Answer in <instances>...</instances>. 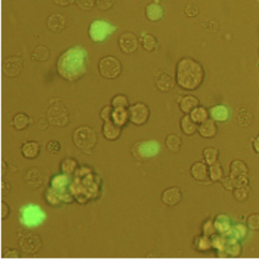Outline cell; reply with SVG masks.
<instances>
[{"label": "cell", "mask_w": 259, "mask_h": 260, "mask_svg": "<svg viewBox=\"0 0 259 260\" xmlns=\"http://www.w3.org/2000/svg\"><path fill=\"white\" fill-rule=\"evenodd\" d=\"M88 67V56L86 49L82 46L70 47L61 53L56 60L57 74L66 82H76L86 75Z\"/></svg>", "instance_id": "6da1fadb"}, {"label": "cell", "mask_w": 259, "mask_h": 260, "mask_svg": "<svg viewBox=\"0 0 259 260\" xmlns=\"http://www.w3.org/2000/svg\"><path fill=\"white\" fill-rule=\"evenodd\" d=\"M73 176L70 191L76 202L84 205L99 199L102 193L103 180L93 168L81 166Z\"/></svg>", "instance_id": "7a4b0ae2"}, {"label": "cell", "mask_w": 259, "mask_h": 260, "mask_svg": "<svg viewBox=\"0 0 259 260\" xmlns=\"http://www.w3.org/2000/svg\"><path fill=\"white\" fill-rule=\"evenodd\" d=\"M205 79V68L196 59L183 57L178 62L175 80L182 90L195 91L202 86Z\"/></svg>", "instance_id": "3957f363"}, {"label": "cell", "mask_w": 259, "mask_h": 260, "mask_svg": "<svg viewBox=\"0 0 259 260\" xmlns=\"http://www.w3.org/2000/svg\"><path fill=\"white\" fill-rule=\"evenodd\" d=\"M75 146L86 155H91L92 151L98 143V134L88 125H82L76 128L73 134Z\"/></svg>", "instance_id": "277c9868"}, {"label": "cell", "mask_w": 259, "mask_h": 260, "mask_svg": "<svg viewBox=\"0 0 259 260\" xmlns=\"http://www.w3.org/2000/svg\"><path fill=\"white\" fill-rule=\"evenodd\" d=\"M47 213L35 203L24 205L20 209L19 222L22 227L33 229L40 227L47 219Z\"/></svg>", "instance_id": "5b68a950"}, {"label": "cell", "mask_w": 259, "mask_h": 260, "mask_svg": "<svg viewBox=\"0 0 259 260\" xmlns=\"http://www.w3.org/2000/svg\"><path fill=\"white\" fill-rule=\"evenodd\" d=\"M131 155L139 163H146L159 155L161 151L160 142L156 140H141L133 143Z\"/></svg>", "instance_id": "8992f818"}, {"label": "cell", "mask_w": 259, "mask_h": 260, "mask_svg": "<svg viewBox=\"0 0 259 260\" xmlns=\"http://www.w3.org/2000/svg\"><path fill=\"white\" fill-rule=\"evenodd\" d=\"M46 114L50 125L53 126L66 128L70 123L69 108L59 98H53L50 101Z\"/></svg>", "instance_id": "52a82bcc"}, {"label": "cell", "mask_w": 259, "mask_h": 260, "mask_svg": "<svg viewBox=\"0 0 259 260\" xmlns=\"http://www.w3.org/2000/svg\"><path fill=\"white\" fill-rule=\"evenodd\" d=\"M73 179V176L60 172L52 176L49 183V186L59 194L66 204H73L76 202V199L70 191Z\"/></svg>", "instance_id": "ba28073f"}, {"label": "cell", "mask_w": 259, "mask_h": 260, "mask_svg": "<svg viewBox=\"0 0 259 260\" xmlns=\"http://www.w3.org/2000/svg\"><path fill=\"white\" fill-rule=\"evenodd\" d=\"M117 30V26L110 21L104 19H96L89 25V38L94 43L105 42Z\"/></svg>", "instance_id": "9c48e42d"}, {"label": "cell", "mask_w": 259, "mask_h": 260, "mask_svg": "<svg viewBox=\"0 0 259 260\" xmlns=\"http://www.w3.org/2000/svg\"><path fill=\"white\" fill-rule=\"evenodd\" d=\"M98 70L103 78L113 80L122 74V65L119 59L115 56H106L100 59Z\"/></svg>", "instance_id": "30bf717a"}, {"label": "cell", "mask_w": 259, "mask_h": 260, "mask_svg": "<svg viewBox=\"0 0 259 260\" xmlns=\"http://www.w3.org/2000/svg\"><path fill=\"white\" fill-rule=\"evenodd\" d=\"M18 244L24 253L34 255L38 253L42 248L43 240L39 234L27 231L19 235Z\"/></svg>", "instance_id": "8fae6325"}, {"label": "cell", "mask_w": 259, "mask_h": 260, "mask_svg": "<svg viewBox=\"0 0 259 260\" xmlns=\"http://www.w3.org/2000/svg\"><path fill=\"white\" fill-rule=\"evenodd\" d=\"M130 123L136 126H143L146 125L151 117V109L146 103L143 102H137L130 105Z\"/></svg>", "instance_id": "7c38bea8"}, {"label": "cell", "mask_w": 259, "mask_h": 260, "mask_svg": "<svg viewBox=\"0 0 259 260\" xmlns=\"http://www.w3.org/2000/svg\"><path fill=\"white\" fill-rule=\"evenodd\" d=\"M24 68V61L19 56H10L3 61V71L6 77L11 79L18 77L21 74Z\"/></svg>", "instance_id": "4fadbf2b"}, {"label": "cell", "mask_w": 259, "mask_h": 260, "mask_svg": "<svg viewBox=\"0 0 259 260\" xmlns=\"http://www.w3.org/2000/svg\"><path fill=\"white\" fill-rule=\"evenodd\" d=\"M139 38L132 32H125L119 38V47L125 54L130 55L136 53L139 47Z\"/></svg>", "instance_id": "5bb4252c"}, {"label": "cell", "mask_w": 259, "mask_h": 260, "mask_svg": "<svg viewBox=\"0 0 259 260\" xmlns=\"http://www.w3.org/2000/svg\"><path fill=\"white\" fill-rule=\"evenodd\" d=\"M24 180L30 189L38 190L44 185L46 175L39 167H32L26 172Z\"/></svg>", "instance_id": "9a60e30c"}, {"label": "cell", "mask_w": 259, "mask_h": 260, "mask_svg": "<svg viewBox=\"0 0 259 260\" xmlns=\"http://www.w3.org/2000/svg\"><path fill=\"white\" fill-rule=\"evenodd\" d=\"M234 121L238 126L248 128L254 122V114L249 107L240 105L236 108L234 113Z\"/></svg>", "instance_id": "2e32d148"}, {"label": "cell", "mask_w": 259, "mask_h": 260, "mask_svg": "<svg viewBox=\"0 0 259 260\" xmlns=\"http://www.w3.org/2000/svg\"><path fill=\"white\" fill-rule=\"evenodd\" d=\"M190 175L196 181L200 183L211 182L209 177V166L205 161H198L190 167Z\"/></svg>", "instance_id": "e0dca14e"}, {"label": "cell", "mask_w": 259, "mask_h": 260, "mask_svg": "<svg viewBox=\"0 0 259 260\" xmlns=\"http://www.w3.org/2000/svg\"><path fill=\"white\" fill-rule=\"evenodd\" d=\"M182 191L179 187L173 186L167 188L162 192L160 200L164 204L169 207H174L181 203L182 200Z\"/></svg>", "instance_id": "ac0fdd59"}, {"label": "cell", "mask_w": 259, "mask_h": 260, "mask_svg": "<svg viewBox=\"0 0 259 260\" xmlns=\"http://www.w3.org/2000/svg\"><path fill=\"white\" fill-rule=\"evenodd\" d=\"M210 118L218 123H226L231 119V111L225 104H217L209 108Z\"/></svg>", "instance_id": "d6986e66"}, {"label": "cell", "mask_w": 259, "mask_h": 260, "mask_svg": "<svg viewBox=\"0 0 259 260\" xmlns=\"http://www.w3.org/2000/svg\"><path fill=\"white\" fill-rule=\"evenodd\" d=\"M176 84V80L166 71H160L156 74V87L161 93H169L174 89Z\"/></svg>", "instance_id": "ffe728a7"}, {"label": "cell", "mask_w": 259, "mask_h": 260, "mask_svg": "<svg viewBox=\"0 0 259 260\" xmlns=\"http://www.w3.org/2000/svg\"><path fill=\"white\" fill-rule=\"evenodd\" d=\"M145 16L151 22H158L165 18V8L159 2H152L145 8Z\"/></svg>", "instance_id": "44dd1931"}, {"label": "cell", "mask_w": 259, "mask_h": 260, "mask_svg": "<svg viewBox=\"0 0 259 260\" xmlns=\"http://www.w3.org/2000/svg\"><path fill=\"white\" fill-rule=\"evenodd\" d=\"M123 128L113 123L111 120L104 122L102 125V134L108 141H116L122 137Z\"/></svg>", "instance_id": "7402d4cb"}, {"label": "cell", "mask_w": 259, "mask_h": 260, "mask_svg": "<svg viewBox=\"0 0 259 260\" xmlns=\"http://www.w3.org/2000/svg\"><path fill=\"white\" fill-rule=\"evenodd\" d=\"M213 221L217 233L220 235H226L234 226L232 218L225 212L217 214Z\"/></svg>", "instance_id": "603a6c76"}, {"label": "cell", "mask_w": 259, "mask_h": 260, "mask_svg": "<svg viewBox=\"0 0 259 260\" xmlns=\"http://www.w3.org/2000/svg\"><path fill=\"white\" fill-rule=\"evenodd\" d=\"M41 152V145L39 142L35 140H28L21 145V155L27 160H36L39 157Z\"/></svg>", "instance_id": "cb8c5ba5"}, {"label": "cell", "mask_w": 259, "mask_h": 260, "mask_svg": "<svg viewBox=\"0 0 259 260\" xmlns=\"http://www.w3.org/2000/svg\"><path fill=\"white\" fill-rule=\"evenodd\" d=\"M47 25L52 32L62 33L67 27V19L62 14H52L47 18Z\"/></svg>", "instance_id": "d4e9b609"}, {"label": "cell", "mask_w": 259, "mask_h": 260, "mask_svg": "<svg viewBox=\"0 0 259 260\" xmlns=\"http://www.w3.org/2000/svg\"><path fill=\"white\" fill-rule=\"evenodd\" d=\"M198 133L203 138H214L218 133V127H217V122H214L213 119L210 118L206 122L199 125Z\"/></svg>", "instance_id": "484cf974"}, {"label": "cell", "mask_w": 259, "mask_h": 260, "mask_svg": "<svg viewBox=\"0 0 259 260\" xmlns=\"http://www.w3.org/2000/svg\"><path fill=\"white\" fill-rule=\"evenodd\" d=\"M111 121L120 128H124L130 123V112L127 108H113Z\"/></svg>", "instance_id": "4316f807"}, {"label": "cell", "mask_w": 259, "mask_h": 260, "mask_svg": "<svg viewBox=\"0 0 259 260\" xmlns=\"http://www.w3.org/2000/svg\"><path fill=\"white\" fill-rule=\"evenodd\" d=\"M200 105V100L194 95H185L181 98L179 102V109L184 114H190L196 107Z\"/></svg>", "instance_id": "83f0119b"}, {"label": "cell", "mask_w": 259, "mask_h": 260, "mask_svg": "<svg viewBox=\"0 0 259 260\" xmlns=\"http://www.w3.org/2000/svg\"><path fill=\"white\" fill-rule=\"evenodd\" d=\"M249 168L246 162L241 160H235L231 162L230 166V175L234 178L249 176Z\"/></svg>", "instance_id": "f1b7e54d"}, {"label": "cell", "mask_w": 259, "mask_h": 260, "mask_svg": "<svg viewBox=\"0 0 259 260\" xmlns=\"http://www.w3.org/2000/svg\"><path fill=\"white\" fill-rule=\"evenodd\" d=\"M34 120L31 117L24 113H18L12 118V125L17 131H24L29 126L33 125Z\"/></svg>", "instance_id": "f546056e"}, {"label": "cell", "mask_w": 259, "mask_h": 260, "mask_svg": "<svg viewBox=\"0 0 259 260\" xmlns=\"http://www.w3.org/2000/svg\"><path fill=\"white\" fill-rule=\"evenodd\" d=\"M181 131L185 135L193 136L198 132L199 125L196 124L190 117L189 114H185L181 118L179 122Z\"/></svg>", "instance_id": "4dcf8cb0"}, {"label": "cell", "mask_w": 259, "mask_h": 260, "mask_svg": "<svg viewBox=\"0 0 259 260\" xmlns=\"http://www.w3.org/2000/svg\"><path fill=\"white\" fill-rule=\"evenodd\" d=\"M192 247L199 253H206L213 250L211 238L204 235H197L193 238Z\"/></svg>", "instance_id": "1f68e13d"}, {"label": "cell", "mask_w": 259, "mask_h": 260, "mask_svg": "<svg viewBox=\"0 0 259 260\" xmlns=\"http://www.w3.org/2000/svg\"><path fill=\"white\" fill-rule=\"evenodd\" d=\"M248 232H249V229L246 225L238 223V224L234 225L225 236L226 238H234L242 242L246 239Z\"/></svg>", "instance_id": "d6a6232c"}, {"label": "cell", "mask_w": 259, "mask_h": 260, "mask_svg": "<svg viewBox=\"0 0 259 260\" xmlns=\"http://www.w3.org/2000/svg\"><path fill=\"white\" fill-rule=\"evenodd\" d=\"M165 146L170 153L176 154L181 151L182 146V138L179 134H170L165 139Z\"/></svg>", "instance_id": "836d02e7"}, {"label": "cell", "mask_w": 259, "mask_h": 260, "mask_svg": "<svg viewBox=\"0 0 259 260\" xmlns=\"http://www.w3.org/2000/svg\"><path fill=\"white\" fill-rule=\"evenodd\" d=\"M44 198L47 204L52 208H59L63 204L59 194L50 186L44 191Z\"/></svg>", "instance_id": "e575fe53"}, {"label": "cell", "mask_w": 259, "mask_h": 260, "mask_svg": "<svg viewBox=\"0 0 259 260\" xmlns=\"http://www.w3.org/2000/svg\"><path fill=\"white\" fill-rule=\"evenodd\" d=\"M228 257L237 258L241 256L243 253V247L241 242L234 239V238H226V245L225 249Z\"/></svg>", "instance_id": "d590c367"}, {"label": "cell", "mask_w": 259, "mask_h": 260, "mask_svg": "<svg viewBox=\"0 0 259 260\" xmlns=\"http://www.w3.org/2000/svg\"><path fill=\"white\" fill-rule=\"evenodd\" d=\"M79 162L73 157H67L63 159L60 163L59 169L62 173L69 174V175H74L78 169H79Z\"/></svg>", "instance_id": "8d00e7d4"}, {"label": "cell", "mask_w": 259, "mask_h": 260, "mask_svg": "<svg viewBox=\"0 0 259 260\" xmlns=\"http://www.w3.org/2000/svg\"><path fill=\"white\" fill-rule=\"evenodd\" d=\"M189 116L191 119L199 125L210 119L209 109L200 105L194 108Z\"/></svg>", "instance_id": "74e56055"}, {"label": "cell", "mask_w": 259, "mask_h": 260, "mask_svg": "<svg viewBox=\"0 0 259 260\" xmlns=\"http://www.w3.org/2000/svg\"><path fill=\"white\" fill-rule=\"evenodd\" d=\"M220 155V151L214 146H208L202 151V157H203L204 161L208 166H211V165L219 162Z\"/></svg>", "instance_id": "f35d334b"}, {"label": "cell", "mask_w": 259, "mask_h": 260, "mask_svg": "<svg viewBox=\"0 0 259 260\" xmlns=\"http://www.w3.org/2000/svg\"><path fill=\"white\" fill-rule=\"evenodd\" d=\"M50 50L46 46H38L34 50L31 55V59L35 62H47L50 58Z\"/></svg>", "instance_id": "ab89813d"}, {"label": "cell", "mask_w": 259, "mask_h": 260, "mask_svg": "<svg viewBox=\"0 0 259 260\" xmlns=\"http://www.w3.org/2000/svg\"><path fill=\"white\" fill-rule=\"evenodd\" d=\"M142 47L145 51L154 52L158 48L159 41L151 33H145L142 38Z\"/></svg>", "instance_id": "60d3db41"}, {"label": "cell", "mask_w": 259, "mask_h": 260, "mask_svg": "<svg viewBox=\"0 0 259 260\" xmlns=\"http://www.w3.org/2000/svg\"><path fill=\"white\" fill-rule=\"evenodd\" d=\"M233 192V197L240 203H244L247 201L250 197L252 194V189H251L250 185L248 186L237 187L234 188Z\"/></svg>", "instance_id": "b9f144b4"}, {"label": "cell", "mask_w": 259, "mask_h": 260, "mask_svg": "<svg viewBox=\"0 0 259 260\" xmlns=\"http://www.w3.org/2000/svg\"><path fill=\"white\" fill-rule=\"evenodd\" d=\"M224 176L225 172L223 166L219 162L209 166V177L211 182L212 183L220 182Z\"/></svg>", "instance_id": "7bdbcfd3"}, {"label": "cell", "mask_w": 259, "mask_h": 260, "mask_svg": "<svg viewBox=\"0 0 259 260\" xmlns=\"http://www.w3.org/2000/svg\"><path fill=\"white\" fill-rule=\"evenodd\" d=\"M211 244L213 249L216 250L217 253L225 252L226 245V238L225 235L217 233L211 237Z\"/></svg>", "instance_id": "ee69618b"}, {"label": "cell", "mask_w": 259, "mask_h": 260, "mask_svg": "<svg viewBox=\"0 0 259 260\" xmlns=\"http://www.w3.org/2000/svg\"><path fill=\"white\" fill-rule=\"evenodd\" d=\"M110 105L113 108H127L130 106V99L126 95L119 93L115 95L111 99Z\"/></svg>", "instance_id": "f6af8a7d"}, {"label": "cell", "mask_w": 259, "mask_h": 260, "mask_svg": "<svg viewBox=\"0 0 259 260\" xmlns=\"http://www.w3.org/2000/svg\"><path fill=\"white\" fill-rule=\"evenodd\" d=\"M217 233V230H216L215 227H214V221H213V220L210 219V218L205 220L202 226V235L211 238V236H213V235H215V234Z\"/></svg>", "instance_id": "bcb514c9"}, {"label": "cell", "mask_w": 259, "mask_h": 260, "mask_svg": "<svg viewBox=\"0 0 259 260\" xmlns=\"http://www.w3.org/2000/svg\"><path fill=\"white\" fill-rule=\"evenodd\" d=\"M246 225L249 230L259 232V213L250 214L246 218Z\"/></svg>", "instance_id": "7dc6e473"}, {"label": "cell", "mask_w": 259, "mask_h": 260, "mask_svg": "<svg viewBox=\"0 0 259 260\" xmlns=\"http://www.w3.org/2000/svg\"><path fill=\"white\" fill-rule=\"evenodd\" d=\"M115 0H95V6L101 12H107L114 6Z\"/></svg>", "instance_id": "c3c4849f"}, {"label": "cell", "mask_w": 259, "mask_h": 260, "mask_svg": "<svg viewBox=\"0 0 259 260\" xmlns=\"http://www.w3.org/2000/svg\"><path fill=\"white\" fill-rule=\"evenodd\" d=\"M46 150L49 154H53V155H56L60 152L62 150V145L59 143L58 140H51L47 143L46 146Z\"/></svg>", "instance_id": "681fc988"}, {"label": "cell", "mask_w": 259, "mask_h": 260, "mask_svg": "<svg viewBox=\"0 0 259 260\" xmlns=\"http://www.w3.org/2000/svg\"><path fill=\"white\" fill-rule=\"evenodd\" d=\"M75 3L84 12H90L95 6V0H76Z\"/></svg>", "instance_id": "f907efd6"}, {"label": "cell", "mask_w": 259, "mask_h": 260, "mask_svg": "<svg viewBox=\"0 0 259 260\" xmlns=\"http://www.w3.org/2000/svg\"><path fill=\"white\" fill-rule=\"evenodd\" d=\"M21 257V252L17 249L9 248V247L3 249V259H20Z\"/></svg>", "instance_id": "816d5d0a"}, {"label": "cell", "mask_w": 259, "mask_h": 260, "mask_svg": "<svg viewBox=\"0 0 259 260\" xmlns=\"http://www.w3.org/2000/svg\"><path fill=\"white\" fill-rule=\"evenodd\" d=\"M220 183L223 188L228 191H233L236 188L235 180L230 174H228V176L225 175L224 177L220 180Z\"/></svg>", "instance_id": "f5cc1de1"}, {"label": "cell", "mask_w": 259, "mask_h": 260, "mask_svg": "<svg viewBox=\"0 0 259 260\" xmlns=\"http://www.w3.org/2000/svg\"><path fill=\"white\" fill-rule=\"evenodd\" d=\"M113 108L111 105H105L103 107L100 113V117L103 122H107L111 120L112 113H113Z\"/></svg>", "instance_id": "db71d44e"}, {"label": "cell", "mask_w": 259, "mask_h": 260, "mask_svg": "<svg viewBox=\"0 0 259 260\" xmlns=\"http://www.w3.org/2000/svg\"><path fill=\"white\" fill-rule=\"evenodd\" d=\"M185 15L188 17H191V18H194V17L197 16L199 14V9L197 6L194 4H189L185 7Z\"/></svg>", "instance_id": "11a10c76"}, {"label": "cell", "mask_w": 259, "mask_h": 260, "mask_svg": "<svg viewBox=\"0 0 259 260\" xmlns=\"http://www.w3.org/2000/svg\"><path fill=\"white\" fill-rule=\"evenodd\" d=\"M11 214V207L5 201L2 202V218L3 221L7 219Z\"/></svg>", "instance_id": "9f6ffc18"}, {"label": "cell", "mask_w": 259, "mask_h": 260, "mask_svg": "<svg viewBox=\"0 0 259 260\" xmlns=\"http://www.w3.org/2000/svg\"><path fill=\"white\" fill-rule=\"evenodd\" d=\"M37 125H38V128L40 131H46V130L48 129L50 123L47 118H41V119H38Z\"/></svg>", "instance_id": "6f0895ef"}, {"label": "cell", "mask_w": 259, "mask_h": 260, "mask_svg": "<svg viewBox=\"0 0 259 260\" xmlns=\"http://www.w3.org/2000/svg\"><path fill=\"white\" fill-rule=\"evenodd\" d=\"M2 188H3V190H2V193H3V197H6L8 196V194H9V193L12 191V185L9 183V181L8 180H3V183H2Z\"/></svg>", "instance_id": "680465c9"}, {"label": "cell", "mask_w": 259, "mask_h": 260, "mask_svg": "<svg viewBox=\"0 0 259 260\" xmlns=\"http://www.w3.org/2000/svg\"><path fill=\"white\" fill-rule=\"evenodd\" d=\"M53 2L55 4L61 6V7H67V6L76 3V0H53Z\"/></svg>", "instance_id": "91938a15"}, {"label": "cell", "mask_w": 259, "mask_h": 260, "mask_svg": "<svg viewBox=\"0 0 259 260\" xmlns=\"http://www.w3.org/2000/svg\"><path fill=\"white\" fill-rule=\"evenodd\" d=\"M252 149L255 154L259 155V134L252 140Z\"/></svg>", "instance_id": "94428289"}, {"label": "cell", "mask_w": 259, "mask_h": 260, "mask_svg": "<svg viewBox=\"0 0 259 260\" xmlns=\"http://www.w3.org/2000/svg\"><path fill=\"white\" fill-rule=\"evenodd\" d=\"M8 172V166L7 163H5L4 160H3V176L7 173Z\"/></svg>", "instance_id": "6125c7cd"}, {"label": "cell", "mask_w": 259, "mask_h": 260, "mask_svg": "<svg viewBox=\"0 0 259 260\" xmlns=\"http://www.w3.org/2000/svg\"><path fill=\"white\" fill-rule=\"evenodd\" d=\"M258 56H259V47H258Z\"/></svg>", "instance_id": "be15d7a7"}]
</instances>
